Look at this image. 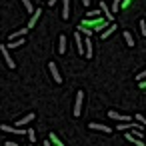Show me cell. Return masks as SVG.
I'll return each mask as SVG.
<instances>
[{
	"label": "cell",
	"instance_id": "6da1fadb",
	"mask_svg": "<svg viewBox=\"0 0 146 146\" xmlns=\"http://www.w3.org/2000/svg\"><path fill=\"white\" fill-rule=\"evenodd\" d=\"M108 24V20L106 18H100V16H96V18H86V20H82L80 22V26H86V28H90V30H102L104 26Z\"/></svg>",
	"mask_w": 146,
	"mask_h": 146
},
{
	"label": "cell",
	"instance_id": "7a4b0ae2",
	"mask_svg": "<svg viewBox=\"0 0 146 146\" xmlns=\"http://www.w3.org/2000/svg\"><path fill=\"white\" fill-rule=\"evenodd\" d=\"M82 100H84V92L82 90H78L76 92V102H74V116H80V112H82Z\"/></svg>",
	"mask_w": 146,
	"mask_h": 146
},
{
	"label": "cell",
	"instance_id": "3957f363",
	"mask_svg": "<svg viewBox=\"0 0 146 146\" xmlns=\"http://www.w3.org/2000/svg\"><path fill=\"white\" fill-rule=\"evenodd\" d=\"M48 70H50V74H52L54 82H56V84H62V76H60V72H58V66H56L54 62H50V64H48Z\"/></svg>",
	"mask_w": 146,
	"mask_h": 146
},
{
	"label": "cell",
	"instance_id": "277c9868",
	"mask_svg": "<svg viewBox=\"0 0 146 146\" xmlns=\"http://www.w3.org/2000/svg\"><path fill=\"white\" fill-rule=\"evenodd\" d=\"M0 52H2V56H4V60H6V66L8 68H14L16 64H14V60L10 58V54H8V48H6V44H0Z\"/></svg>",
	"mask_w": 146,
	"mask_h": 146
},
{
	"label": "cell",
	"instance_id": "5b68a950",
	"mask_svg": "<svg viewBox=\"0 0 146 146\" xmlns=\"http://www.w3.org/2000/svg\"><path fill=\"white\" fill-rule=\"evenodd\" d=\"M100 12H104V18H106L108 22H112V20H114V14L110 12V8H108V4L104 2V0H100Z\"/></svg>",
	"mask_w": 146,
	"mask_h": 146
},
{
	"label": "cell",
	"instance_id": "8992f818",
	"mask_svg": "<svg viewBox=\"0 0 146 146\" xmlns=\"http://www.w3.org/2000/svg\"><path fill=\"white\" fill-rule=\"evenodd\" d=\"M0 130H2V132H10V134H26V130H24V128H16V126H6V124H2V126H0Z\"/></svg>",
	"mask_w": 146,
	"mask_h": 146
},
{
	"label": "cell",
	"instance_id": "52a82bcc",
	"mask_svg": "<svg viewBox=\"0 0 146 146\" xmlns=\"http://www.w3.org/2000/svg\"><path fill=\"white\" fill-rule=\"evenodd\" d=\"M88 128H92V130H100V132H106V134H110V132H112V128H110V126H106V124H98V122H90V124H88Z\"/></svg>",
	"mask_w": 146,
	"mask_h": 146
},
{
	"label": "cell",
	"instance_id": "ba28073f",
	"mask_svg": "<svg viewBox=\"0 0 146 146\" xmlns=\"http://www.w3.org/2000/svg\"><path fill=\"white\" fill-rule=\"evenodd\" d=\"M74 42H76V50H78L80 54H84V38H82V34H80V32H76V34H74Z\"/></svg>",
	"mask_w": 146,
	"mask_h": 146
},
{
	"label": "cell",
	"instance_id": "9c48e42d",
	"mask_svg": "<svg viewBox=\"0 0 146 146\" xmlns=\"http://www.w3.org/2000/svg\"><path fill=\"white\" fill-rule=\"evenodd\" d=\"M108 116H110L112 120H120V122H130V116H126V114H118L116 110H110V112H108Z\"/></svg>",
	"mask_w": 146,
	"mask_h": 146
},
{
	"label": "cell",
	"instance_id": "30bf717a",
	"mask_svg": "<svg viewBox=\"0 0 146 146\" xmlns=\"http://www.w3.org/2000/svg\"><path fill=\"white\" fill-rule=\"evenodd\" d=\"M40 16H42V10H40V8H38V10H34V12H32V18L28 20V28H34V26H36V22L40 20Z\"/></svg>",
	"mask_w": 146,
	"mask_h": 146
},
{
	"label": "cell",
	"instance_id": "8fae6325",
	"mask_svg": "<svg viewBox=\"0 0 146 146\" xmlns=\"http://www.w3.org/2000/svg\"><path fill=\"white\" fill-rule=\"evenodd\" d=\"M34 120V112H30V114H26L24 118H20V120H16L14 124H16V128H22L24 124H28V122H32Z\"/></svg>",
	"mask_w": 146,
	"mask_h": 146
},
{
	"label": "cell",
	"instance_id": "7c38bea8",
	"mask_svg": "<svg viewBox=\"0 0 146 146\" xmlns=\"http://www.w3.org/2000/svg\"><path fill=\"white\" fill-rule=\"evenodd\" d=\"M62 18L64 20L70 18V0H62Z\"/></svg>",
	"mask_w": 146,
	"mask_h": 146
},
{
	"label": "cell",
	"instance_id": "4fadbf2b",
	"mask_svg": "<svg viewBox=\"0 0 146 146\" xmlns=\"http://www.w3.org/2000/svg\"><path fill=\"white\" fill-rule=\"evenodd\" d=\"M66 44H68L66 36H64V34H60V38H58V52H60V54H64V52H66Z\"/></svg>",
	"mask_w": 146,
	"mask_h": 146
},
{
	"label": "cell",
	"instance_id": "5bb4252c",
	"mask_svg": "<svg viewBox=\"0 0 146 146\" xmlns=\"http://www.w3.org/2000/svg\"><path fill=\"white\" fill-rule=\"evenodd\" d=\"M22 44H26L24 38H14V40H10V42L6 44V48H18V46H22Z\"/></svg>",
	"mask_w": 146,
	"mask_h": 146
},
{
	"label": "cell",
	"instance_id": "9a60e30c",
	"mask_svg": "<svg viewBox=\"0 0 146 146\" xmlns=\"http://www.w3.org/2000/svg\"><path fill=\"white\" fill-rule=\"evenodd\" d=\"M122 36H124V42H126L130 48H134V44H136V42H134V36H132L128 30H124V34H122Z\"/></svg>",
	"mask_w": 146,
	"mask_h": 146
},
{
	"label": "cell",
	"instance_id": "2e32d148",
	"mask_svg": "<svg viewBox=\"0 0 146 146\" xmlns=\"http://www.w3.org/2000/svg\"><path fill=\"white\" fill-rule=\"evenodd\" d=\"M116 28H118L116 24H110V26H108V28H106V30H104V32H102L100 36H102V38H108V36H110V34H112V32L116 30Z\"/></svg>",
	"mask_w": 146,
	"mask_h": 146
},
{
	"label": "cell",
	"instance_id": "e0dca14e",
	"mask_svg": "<svg viewBox=\"0 0 146 146\" xmlns=\"http://www.w3.org/2000/svg\"><path fill=\"white\" fill-rule=\"evenodd\" d=\"M78 32H80L82 36H86V38H90V36H92V30H90V28H86V26H78Z\"/></svg>",
	"mask_w": 146,
	"mask_h": 146
},
{
	"label": "cell",
	"instance_id": "ac0fdd59",
	"mask_svg": "<svg viewBox=\"0 0 146 146\" xmlns=\"http://www.w3.org/2000/svg\"><path fill=\"white\" fill-rule=\"evenodd\" d=\"M134 124H130V122H124V124H116V130L118 132H124V130H128V128H132Z\"/></svg>",
	"mask_w": 146,
	"mask_h": 146
},
{
	"label": "cell",
	"instance_id": "d6986e66",
	"mask_svg": "<svg viewBox=\"0 0 146 146\" xmlns=\"http://www.w3.org/2000/svg\"><path fill=\"white\" fill-rule=\"evenodd\" d=\"M26 136H28V142H30V144H34V142H36V132H34L32 128H30V130H26Z\"/></svg>",
	"mask_w": 146,
	"mask_h": 146
},
{
	"label": "cell",
	"instance_id": "ffe728a7",
	"mask_svg": "<svg viewBox=\"0 0 146 146\" xmlns=\"http://www.w3.org/2000/svg\"><path fill=\"white\" fill-rule=\"evenodd\" d=\"M50 144H54V146H64V144L58 140V136H56L54 132H50Z\"/></svg>",
	"mask_w": 146,
	"mask_h": 146
},
{
	"label": "cell",
	"instance_id": "44dd1931",
	"mask_svg": "<svg viewBox=\"0 0 146 146\" xmlns=\"http://www.w3.org/2000/svg\"><path fill=\"white\" fill-rule=\"evenodd\" d=\"M22 6H24V10H26V12H34V8H32V2H30V0H22Z\"/></svg>",
	"mask_w": 146,
	"mask_h": 146
},
{
	"label": "cell",
	"instance_id": "7402d4cb",
	"mask_svg": "<svg viewBox=\"0 0 146 146\" xmlns=\"http://www.w3.org/2000/svg\"><path fill=\"white\" fill-rule=\"evenodd\" d=\"M134 120H136V122H138V124L144 128V124H146V116H142V114H136V116H134Z\"/></svg>",
	"mask_w": 146,
	"mask_h": 146
},
{
	"label": "cell",
	"instance_id": "603a6c76",
	"mask_svg": "<svg viewBox=\"0 0 146 146\" xmlns=\"http://www.w3.org/2000/svg\"><path fill=\"white\" fill-rule=\"evenodd\" d=\"M96 16H100V10H90V12H86V18H96Z\"/></svg>",
	"mask_w": 146,
	"mask_h": 146
},
{
	"label": "cell",
	"instance_id": "cb8c5ba5",
	"mask_svg": "<svg viewBox=\"0 0 146 146\" xmlns=\"http://www.w3.org/2000/svg\"><path fill=\"white\" fill-rule=\"evenodd\" d=\"M118 8H120V0H114V4H112V10H110V12H112V14H116V12H118Z\"/></svg>",
	"mask_w": 146,
	"mask_h": 146
},
{
	"label": "cell",
	"instance_id": "d4e9b609",
	"mask_svg": "<svg viewBox=\"0 0 146 146\" xmlns=\"http://www.w3.org/2000/svg\"><path fill=\"white\" fill-rule=\"evenodd\" d=\"M140 34L146 36V20H140Z\"/></svg>",
	"mask_w": 146,
	"mask_h": 146
},
{
	"label": "cell",
	"instance_id": "484cf974",
	"mask_svg": "<svg viewBox=\"0 0 146 146\" xmlns=\"http://www.w3.org/2000/svg\"><path fill=\"white\" fill-rule=\"evenodd\" d=\"M144 78H146V70H142L140 74H136V76H134V80H138V82H140V80H144Z\"/></svg>",
	"mask_w": 146,
	"mask_h": 146
},
{
	"label": "cell",
	"instance_id": "4316f807",
	"mask_svg": "<svg viewBox=\"0 0 146 146\" xmlns=\"http://www.w3.org/2000/svg\"><path fill=\"white\" fill-rule=\"evenodd\" d=\"M124 138H126V140H128V142H134V136H132V134H126V136H124Z\"/></svg>",
	"mask_w": 146,
	"mask_h": 146
},
{
	"label": "cell",
	"instance_id": "83f0119b",
	"mask_svg": "<svg viewBox=\"0 0 146 146\" xmlns=\"http://www.w3.org/2000/svg\"><path fill=\"white\" fill-rule=\"evenodd\" d=\"M140 88H146V78H144V80H140Z\"/></svg>",
	"mask_w": 146,
	"mask_h": 146
},
{
	"label": "cell",
	"instance_id": "f1b7e54d",
	"mask_svg": "<svg viewBox=\"0 0 146 146\" xmlns=\"http://www.w3.org/2000/svg\"><path fill=\"white\" fill-rule=\"evenodd\" d=\"M6 146H20V144H16V142H10V140H8V142H6Z\"/></svg>",
	"mask_w": 146,
	"mask_h": 146
},
{
	"label": "cell",
	"instance_id": "f546056e",
	"mask_svg": "<svg viewBox=\"0 0 146 146\" xmlns=\"http://www.w3.org/2000/svg\"><path fill=\"white\" fill-rule=\"evenodd\" d=\"M56 2H58V0H48V4H50V6H54Z\"/></svg>",
	"mask_w": 146,
	"mask_h": 146
},
{
	"label": "cell",
	"instance_id": "4dcf8cb0",
	"mask_svg": "<svg viewBox=\"0 0 146 146\" xmlns=\"http://www.w3.org/2000/svg\"><path fill=\"white\" fill-rule=\"evenodd\" d=\"M82 2H84V6H90V0H82Z\"/></svg>",
	"mask_w": 146,
	"mask_h": 146
},
{
	"label": "cell",
	"instance_id": "1f68e13d",
	"mask_svg": "<svg viewBox=\"0 0 146 146\" xmlns=\"http://www.w3.org/2000/svg\"><path fill=\"white\" fill-rule=\"evenodd\" d=\"M44 146H52V144H50V140H46V142H44Z\"/></svg>",
	"mask_w": 146,
	"mask_h": 146
},
{
	"label": "cell",
	"instance_id": "d6a6232c",
	"mask_svg": "<svg viewBox=\"0 0 146 146\" xmlns=\"http://www.w3.org/2000/svg\"><path fill=\"white\" fill-rule=\"evenodd\" d=\"M142 138H144V142H146V130H144V136H142Z\"/></svg>",
	"mask_w": 146,
	"mask_h": 146
},
{
	"label": "cell",
	"instance_id": "836d02e7",
	"mask_svg": "<svg viewBox=\"0 0 146 146\" xmlns=\"http://www.w3.org/2000/svg\"><path fill=\"white\" fill-rule=\"evenodd\" d=\"M20 146H22V144H20ZM24 146H34V144H24Z\"/></svg>",
	"mask_w": 146,
	"mask_h": 146
}]
</instances>
